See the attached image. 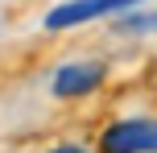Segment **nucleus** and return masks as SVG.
Instances as JSON below:
<instances>
[{
    "label": "nucleus",
    "instance_id": "f03ea898",
    "mask_svg": "<svg viewBox=\"0 0 157 153\" xmlns=\"http://www.w3.org/2000/svg\"><path fill=\"white\" fill-rule=\"evenodd\" d=\"M141 0H66V4L50 8L46 13V29H75V25H87L95 17H112V13H128Z\"/></svg>",
    "mask_w": 157,
    "mask_h": 153
},
{
    "label": "nucleus",
    "instance_id": "f257e3e1",
    "mask_svg": "<svg viewBox=\"0 0 157 153\" xmlns=\"http://www.w3.org/2000/svg\"><path fill=\"white\" fill-rule=\"evenodd\" d=\"M103 153H157V120H116L99 137Z\"/></svg>",
    "mask_w": 157,
    "mask_h": 153
},
{
    "label": "nucleus",
    "instance_id": "39448f33",
    "mask_svg": "<svg viewBox=\"0 0 157 153\" xmlns=\"http://www.w3.org/2000/svg\"><path fill=\"white\" fill-rule=\"evenodd\" d=\"M50 153H87V149H78V145H58V149H50Z\"/></svg>",
    "mask_w": 157,
    "mask_h": 153
},
{
    "label": "nucleus",
    "instance_id": "20e7f679",
    "mask_svg": "<svg viewBox=\"0 0 157 153\" xmlns=\"http://www.w3.org/2000/svg\"><path fill=\"white\" fill-rule=\"evenodd\" d=\"M116 33H157V13H124L116 21Z\"/></svg>",
    "mask_w": 157,
    "mask_h": 153
},
{
    "label": "nucleus",
    "instance_id": "7ed1b4c3",
    "mask_svg": "<svg viewBox=\"0 0 157 153\" xmlns=\"http://www.w3.org/2000/svg\"><path fill=\"white\" fill-rule=\"evenodd\" d=\"M103 83V66L99 62H66V66H58L54 71V95H62V99H78V95H87V91H95Z\"/></svg>",
    "mask_w": 157,
    "mask_h": 153
}]
</instances>
